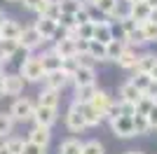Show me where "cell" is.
Wrapping results in <instances>:
<instances>
[{
    "label": "cell",
    "instance_id": "1",
    "mask_svg": "<svg viewBox=\"0 0 157 154\" xmlns=\"http://www.w3.org/2000/svg\"><path fill=\"white\" fill-rule=\"evenodd\" d=\"M19 75L26 79V84H40L42 77H45V68L40 63V58L35 54H31L19 63Z\"/></svg>",
    "mask_w": 157,
    "mask_h": 154
},
{
    "label": "cell",
    "instance_id": "2",
    "mask_svg": "<svg viewBox=\"0 0 157 154\" xmlns=\"http://www.w3.org/2000/svg\"><path fill=\"white\" fill-rule=\"evenodd\" d=\"M7 112L12 115V119L17 124L31 122V119H33V112H35V101H31V98H26V96H17L12 101V105H10Z\"/></svg>",
    "mask_w": 157,
    "mask_h": 154
},
{
    "label": "cell",
    "instance_id": "3",
    "mask_svg": "<svg viewBox=\"0 0 157 154\" xmlns=\"http://www.w3.org/2000/svg\"><path fill=\"white\" fill-rule=\"evenodd\" d=\"M63 124H66V128H68L71 133H85L87 128H89V126H87V122H85V117H82V112H80L78 103H71V108L66 110Z\"/></svg>",
    "mask_w": 157,
    "mask_h": 154
},
{
    "label": "cell",
    "instance_id": "4",
    "mask_svg": "<svg viewBox=\"0 0 157 154\" xmlns=\"http://www.w3.org/2000/svg\"><path fill=\"white\" fill-rule=\"evenodd\" d=\"M45 42H47V40L42 38V35H40L38 31H35V26H33V24H31V26H24V28H21L19 45L24 47L26 51H31V54H33V51H38L40 47L45 45Z\"/></svg>",
    "mask_w": 157,
    "mask_h": 154
},
{
    "label": "cell",
    "instance_id": "5",
    "mask_svg": "<svg viewBox=\"0 0 157 154\" xmlns=\"http://www.w3.org/2000/svg\"><path fill=\"white\" fill-rule=\"evenodd\" d=\"M42 89H52V91H63L66 86H68V84H71V77L66 75L63 70H52V72H45V77H42Z\"/></svg>",
    "mask_w": 157,
    "mask_h": 154
},
{
    "label": "cell",
    "instance_id": "6",
    "mask_svg": "<svg viewBox=\"0 0 157 154\" xmlns=\"http://www.w3.org/2000/svg\"><path fill=\"white\" fill-rule=\"evenodd\" d=\"M94 7H96L98 14H103L105 19H122L124 16V12H122V0H94L92 2Z\"/></svg>",
    "mask_w": 157,
    "mask_h": 154
},
{
    "label": "cell",
    "instance_id": "7",
    "mask_svg": "<svg viewBox=\"0 0 157 154\" xmlns=\"http://www.w3.org/2000/svg\"><path fill=\"white\" fill-rule=\"evenodd\" d=\"M31 122L38 124V126L52 128L54 124L59 122V108H42V105H35V112H33Z\"/></svg>",
    "mask_w": 157,
    "mask_h": 154
},
{
    "label": "cell",
    "instance_id": "8",
    "mask_svg": "<svg viewBox=\"0 0 157 154\" xmlns=\"http://www.w3.org/2000/svg\"><path fill=\"white\" fill-rule=\"evenodd\" d=\"M2 84H5V96H21L24 89H26V79L19 75V72H5L2 75Z\"/></svg>",
    "mask_w": 157,
    "mask_h": 154
},
{
    "label": "cell",
    "instance_id": "9",
    "mask_svg": "<svg viewBox=\"0 0 157 154\" xmlns=\"http://www.w3.org/2000/svg\"><path fill=\"white\" fill-rule=\"evenodd\" d=\"M33 26H35V31H38L45 40H56V38H61V28H59V24H56L54 19L38 16V19L33 21Z\"/></svg>",
    "mask_w": 157,
    "mask_h": 154
},
{
    "label": "cell",
    "instance_id": "10",
    "mask_svg": "<svg viewBox=\"0 0 157 154\" xmlns=\"http://www.w3.org/2000/svg\"><path fill=\"white\" fill-rule=\"evenodd\" d=\"M110 131L113 135H117V138H122V140H129V138H134V124H131V117H115V119H110Z\"/></svg>",
    "mask_w": 157,
    "mask_h": 154
},
{
    "label": "cell",
    "instance_id": "11",
    "mask_svg": "<svg viewBox=\"0 0 157 154\" xmlns=\"http://www.w3.org/2000/svg\"><path fill=\"white\" fill-rule=\"evenodd\" d=\"M73 86H87V84H96V65H78V70L71 77Z\"/></svg>",
    "mask_w": 157,
    "mask_h": 154
},
{
    "label": "cell",
    "instance_id": "12",
    "mask_svg": "<svg viewBox=\"0 0 157 154\" xmlns=\"http://www.w3.org/2000/svg\"><path fill=\"white\" fill-rule=\"evenodd\" d=\"M113 38H115V28H113L110 21H108V19L94 21V35H92V40H96V42H101V45H108Z\"/></svg>",
    "mask_w": 157,
    "mask_h": 154
},
{
    "label": "cell",
    "instance_id": "13",
    "mask_svg": "<svg viewBox=\"0 0 157 154\" xmlns=\"http://www.w3.org/2000/svg\"><path fill=\"white\" fill-rule=\"evenodd\" d=\"M26 140L35 142V145H42V147H49V142H52V128L33 124L31 131H28V135H26Z\"/></svg>",
    "mask_w": 157,
    "mask_h": 154
},
{
    "label": "cell",
    "instance_id": "14",
    "mask_svg": "<svg viewBox=\"0 0 157 154\" xmlns=\"http://www.w3.org/2000/svg\"><path fill=\"white\" fill-rule=\"evenodd\" d=\"M56 54H59L61 58H71V56H75L78 54V47H75V40H71V38H63L61 35L59 40H54V47H52Z\"/></svg>",
    "mask_w": 157,
    "mask_h": 154
},
{
    "label": "cell",
    "instance_id": "15",
    "mask_svg": "<svg viewBox=\"0 0 157 154\" xmlns=\"http://www.w3.org/2000/svg\"><path fill=\"white\" fill-rule=\"evenodd\" d=\"M155 63H157V54H152V51H138L134 72H145V75H150V70L155 68Z\"/></svg>",
    "mask_w": 157,
    "mask_h": 154
},
{
    "label": "cell",
    "instance_id": "16",
    "mask_svg": "<svg viewBox=\"0 0 157 154\" xmlns=\"http://www.w3.org/2000/svg\"><path fill=\"white\" fill-rule=\"evenodd\" d=\"M38 58H40V63H42V68H45V72H52V70H59L61 68V56L52 47L45 49L42 54H38Z\"/></svg>",
    "mask_w": 157,
    "mask_h": 154
},
{
    "label": "cell",
    "instance_id": "17",
    "mask_svg": "<svg viewBox=\"0 0 157 154\" xmlns=\"http://www.w3.org/2000/svg\"><path fill=\"white\" fill-rule=\"evenodd\" d=\"M21 28H24V26H21L17 19L7 16V19H5V24L0 26V38H2V40H19Z\"/></svg>",
    "mask_w": 157,
    "mask_h": 154
},
{
    "label": "cell",
    "instance_id": "18",
    "mask_svg": "<svg viewBox=\"0 0 157 154\" xmlns=\"http://www.w3.org/2000/svg\"><path fill=\"white\" fill-rule=\"evenodd\" d=\"M136 58H138V49H134V47H124V51L117 56V68H122V70H134L136 68Z\"/></svg>",
    "mask_w": 157,
    "mask_h": 154
},
{
    "label": "cell",
    "instance_id": "19",
    "mask_svg": "<svg viewBox=\"0 0 157 154\" xmlns=\"http://www.w3.org/2000/svg\"><path fill=\"white\" fill-rule=\"evenodd\" d=\"M110 103H113V96L108 94V91H105V89H96V94L92 96L89 105H92V108H96L101 115H105V110H108V105H110ZM103 119H105V117H103Z\"/></svg>",
    "mask_w": 157,
    "mask_h": 154
},
{
    "label": "cell",
    "instance_id": "20",
    "mask_svg": "<svg viewBox=\"0 0 157 154\" xmlns=\"http://www.w3.org/2000/svg\"><path fill=\"white\" fill-rule=\"evenodd\" d=\"M59 103H61V94H59V91L42 89V91L38 94L35 105H42V108H59Z\"/></svg>",
    "mask_w": 157,
    "mask_h": 154
},
{
    "label": "cell",
    "instance_id": "21",
    "mask_svg": "<svg viewBox=\"0 0 157 154\" xmlns=\"http://www.w3.org/2000/svg\"><path fill=\"white\" fill-rule=\"evenodd\" d=\"M96 84H87V86H73V103H78V105H82V103H89L92 101V96L96 94Z\"/></svg>",
    "mask_w": 157,
    "mask_h": 154
},
{
    "label": "cell",
    "instance_id": "22",
    "mask_svg": "<svg viewBox=\"0 0 157 154\" xmlns=\"http://www.w3.org/2000/svg\"><path fill=\"white\" fill-rule=\"evenodd\" d=\"M80 112H82V117H85V122H87V126H89V128L98 126V124L103 122V115H101L96 108H92L89 103H82V105H80Z\"/></svg>",
    "mask_w": 157,
    "mask_h": 154
},
{
    "label": "cell",
    "instance_id": "23",
    "mask_svg": "<svg viewBox=\"0 0 157 154\" xmlns=\"http://www.w3.org/2000/svg\"><path fill=\"white\" fill-rule=\"evenodd\" d=\"M87 56L92 58L94 63H108L105 45H101V42H96V40H89V45H87Z\"/></svg>",
    "mask_w": 157,
    "mask_h": 154
},
{
    "label": "cell",
    "instance_id": "24",
    "mask_svg": "<svg viewBox=\"0 0 157 154\" xmlns=\"http://www.w3.org/2000/svg\"><path fill=\"white\" fill-rule=\"evenodd\" d=\"M117 96H120V101H124V103H134V105H136V103H138V98L143 96V94H141V91H138L136 86H134V84H131L129 79H127V82L122 84V86H120Z\"/></svg>",
    "mask_w": 157,
    "mask_h": 154
},
{
    "label": "cell",
    "instance_id": "25",
    "mask_svg": "<svg viewBox=\"0 0 157 154\" xmlns=\"http://www.w3.org/2000/svg\"><path fill=\"white\" fill-rule=\"evenodd\" d=\"M127 16H131L136 24H143V21H148V16H150V7L145 5V2H134V5H129V9H127Z\"/></svg>",
    "mask_w": 157,
    "mask_h": 154
},
{
    "label": "cell",
    "instance_id": "26",
    "mask_svg": "<svg viewBox=\"0 0 157 154\" xmlns=\"http://www.w3.org/2000/svg\"><path fill=\"white\" fill-rule=\"evenodd\" d=\"M82 142L85 140H80L78 135H71V138H66V140L59 142V149H56V152L59 154H80L82 152Z\"/></svg>",
    "mask_w": 157,
    "mask_h": 154
},
{
    "label": "cell",
    "instance_id": "27",
    "mask_svg": "<svg viewBox=\"0 0 157 154\" xmlns=\"http://www.w3.org/2000/svg\"><path fill=\"white\" fill-rule=\"evenodd\" d=\"M38 16H47V19H54V21H59V16H61L59 0H45V5L40 7Z\"/></svg>",
    "mask_w": 157,
    "mask_h": 154
},
{
    "label": "cell",
    "instance_id": "28",
    "mask_svg": "<svg viewBox=\"0 0 157 154\" xmlns=\"http://www.w3.org/2000/svg\"><path fill=\"white\" fill-rule=\"evenodd\" d=\"M124 47H127V45H124V40H122V38H113L110 42L105 45V56H108V61H113V63H115V61H117V56L124 51Z\"/></svg>",
    "mask_w": 157,
    "mask_h": 154
},
{
    "label": "cell",
    "instance_id": "29",
    "mask_svg": "<svg viewBox=\"0 0 157 154\" xmlns=\"http://www.w3.org/2000/svg\"><path fill=\"white\" fill-rule=\"evenodd\" d=\"M14 119L10 112H0V140H5V138H10V135L14 133Z\"/></svg>",
    "mask_w": 157,
    "mask_h": 154
},
{
    "label": "cell",
    "instance_id": "30",
    "mask_svg": "<svg viewBox=\"0 0 157 154\" xmlns=\"http://www.w3.org/2000/svg\"><path fill=\"white\" fill-rule=\"evenodd\" d=\"M131 124H134V133L136 135H148L152 131L148 119H145V115H134L131 117Z\"/></svg>",
    "mask_w": 157,
    "mask_h": 154
},
{
    "label": "cell",
    "instance_id": "31",
    "mask_svg": "<svg viewBox=\"0 0 157 154\" xmlns=\"http://www.w3.org/2000/svg\"><path fill=\"white\" fill-rule=\"evenodd\" d=\"M2 145L7 147L10 154H21V149H24V138H19V135H10V138L2 140Z\"/></svg>",
    "mask_w": 157,
    "mask_h": 154
},
{
    "label": "cell",
    "instance_id": "32",
    "mask_svg": "<svg viewBox=\"0 0 157 154\" xmlns=\"http://www.w3.org/2000/svg\"><path fill=\"white\" fill-rule=\"evenodd\" d=\"M141 28H143L145 42H148V45H157V24L155 21H143Z\"/></svg>",
    "mask_w": 157,
    "mask_h": 154
},
{
    "label": "cell",
    "instance_id": "33",
    "mask_svg": "<svg viewBox=\"0 0 157 154\" xmlns=\"http://www.w3.org/2000/svg\"><path fill=\"white\" fill-rule=\"evenodd\" d=\"M80 154H105V147H103V142H98V140H85L82 142V152Z\"/></svg>",
    "mask_w": 157,
    "mask_h": 154
},
{
    "label": "cell",
    "instance_id": "34",
    "mask_svg": "<svg viewBox=\"0 0 157 154\" xmlns=\"http://www.w3.org/2000/svg\"><path fill=\"white\" fill-rule=\"evenodd\" d=\"M82 5H85V0H59L61 14H75Z\"/></svg>",
    "mask_w": 157,
    "mask_h": 154
},
{
    "label": "cell",
    "instance_id": "35",
    "mask_svg": "<svg viewBox=\"0 0 157 154\" xmlns=\"http://www.w3.org/2000/svg\"><path fill=\"white\" fill-rule=\"evenodd\" d=\"M150 79H152V77H150V75H145V72H134V77H131L129 82L134 84V86H136V89L141 91V94H143V91L148 89V84H150Z\"/></svg>",
    "mask_w": 157,
    "mask_h": 154
},
{
    "label": "cell",
    "instance_id": "36",
    "mask_svg": "<svg viewBox=\"0 0 157 154\" xmlns=\"http://www.w3.org/2000/svg\"><path fill=\"white\" fill-rule=\"evenodd\" d=\"M155 103H157V101H152L150 96H145V94H143V96L138 98V103H136V115H148Z\"/></svg>",
    "mask_w": 157,
    "mask_h": 154
},
{
    "label": "cell",
    "instance_id": "37",
    "mask_svg": "<svg viewBox=\"0 0 157 154\" xmlns=\"http://www.w3.org/2000/svg\"><path fill=\"white\" fill-rule=\"evenodd\" d=\"M120 21V31H122V38H124V35H129V33L131 31H134V28H136V21H134V19H131V16H127V14H124V16H122V19H117Z\"/></svg>",
    "mask_w": 157,
    "mask_h": 154
},
{
    "label": "cell",
    "instance_id": "38",
    "mask_svg": "<svg viewBox=\"0 0 157 154\" xmlns=\"http://www.w3.org/2000/svg\"><path fill=\"white\" fill-rule=\"evenodd\" d=\"M61 70H63L68 77H73V72L78 70V58H75V56H71V58H61Z\"/></svg>",
    "mask_w": 157,
    "mask_h": 154
},
{
    "label": "cell",
    "instance_id": "39",
    "mask_svg": "<svg viewBox=\"0 0 157 154\" xmlns=\"http://www.w3.org/2000/svg\"><path fill=\"white\" fill-rule=\"evenodd\" d=\"M92 35H94V21L78 26V38L80 40H92Z\"/></svg>",
    "mask_w": 157,
    "mask_h": 154
},
{
    "label": "cell",
    "instance_id": "40",
    "mask_svg": "<svg viewBox=\"0 0 157 154\" xmlns=\"http://www.w3.org/2000/svg\"><path fill=\"white\" fill-rule=\"evenodd\" d=\"M19 5L26 9V12H33V14H38L40 12V7L45 5V0H19Z\"/></svg>",
    "mask_w": 157,
    "mask_h": 154
},
{
    "label": "cell",
    "instance_id": "41",
    "mask_svg": "<svg viewBox=\"0 0 157 154\" xmlns=\"http://www.w3.org/2000/svg\"><path fill=\"white\" fill-rule=\"evenodd\" d=\"M21 154H47V147H42V145H35V142L24 140V149H21Z\"/></svg>",
    "mask_w": 157,
    "mask_h": 154
},
{
    "label": "cell",
    "instance_id": "42",
    "mask_svg": "<svg viewBox=\"0 0 157 154\" xmlns=\"http://www.w3.org/2000/svg\"><path fill=\"white\" fill-rule=\"evenodd\" d=\"M117 105H120V115H122V117H134V115H136V105H134V103L117 101Z\"/></svg>",
    "mask_w": 157,
    "mask_h": 154
},
{
    "label": "cell",
    "instance_id": "43",
    "mask_svg": "<svg viewBox=\"0 0 157 154\" xmlns=\"http://www.w3.org/2000/svg\"><path fill=\"white\" fill-rule=\"evenodd\" d=\"M145 119H148V124H150V128H157V103L150 108V112L145 115Z\"/></svg>",
    "mask_w": 157,
    "mask_h": 154
},
{
    "label": "cell",
    "instance_id": "44",
    "mask_svg": "<svg viewBox=\"0 0 157 154\" xmlns=\"http://www.w3.org/2000/svg\"><path fill=\"white\" fill-rule=\"evenodd\" d=\"M143 94H145V96H150L152 101H157V82H155V79H150V84H148V89H145Z\"/></svg>",
    "mask_w": 157,
    "mask_h": 154
},
{
    "label": "cell",
    "instance_id": "45",
    "mask_svg": "<svg viewBox=\"0 0 157 154\" xmlns=\"http://www.w3.org/2000/svg\"><path fill=\"white\" fill-rule=\"evenodd\" d=\"M2 75H5V72H0V98H5V84H2Z\"/></svg>",
    "mask_w": 157,
    "mask_h": 154
},
{
    "label": "cell",
    "instance_id": "46",
    "mask_svg": "<svg viewBox=\"0 0 157 154\" xmlns=\"http://www.w3.org/2000/svg\"><path fill=\"white\" fill-rule=\"evenodd\" d=\"M148 21H155V24H157V7H155V9H150V16H148Z\"/></svg>",
    "mask_w": 157,
    "mask_h": 154
},
{
    "label": "cell",
    "instance_id": "47",
    "mask_svg": "<svg viewBox=\"0 0 157 154\" xmlns=\"http://www.w3.org/2000/svg\"><path fill=\"white\" fill-rule=\"evenodd\" d=\"M143 2L150 7V9H155V7H157V0H143Z\"/></svg>",
    "mask_w": 157,
    "mask_h": 154
},
{
    "label": "cell",
    "instance_id": "48",
    "mask_svg": "<svg viewBox=\"0 0 157 154\" xmlns=\"http://www.w3.org/2000/svg\"><path fill=\"white\" fill-rule=\"evenodd\" d=\"M150 77H152V79H155V82H157V63H155V68H152V70H150Z\"/></svg>",
    "mask_w": 157,
    "mask_h": 154
},
{
    "label": "cell",
    "instance_id": "49",
    "mask_svg": "<svg viewBox=\"0 0 157 154\" xmlns=\"http://www.w3.org/2000/svg\"><path fill=\"white\" fill-rule=\"evenodd\" d=\"M5 19H7V16H5V12H2V9H0V26L5 24Z\"/></svg>",
    "mask_w": 157,
    "mask_h": 154
},
{
    "label": "cell",
    "instance_id": "50",
    "mask_svg": "<svg viewBox=\"0 0 157 154\" xmlns=\"http://www.w3.org/2000/svg\"><path fill=\"white\" fill-rule=\"evenodd\" d=\"M0 154H10V152H7V147L2 145V142H0Z\"/></svg>",
    "mask_w": 157,
    "mask_h": 154
},
{
    "label": "cell",
    "instance_id": "51",
    "mask_svg": "<svg viewBox=\"0 0 157 154\" xmlns=\"http://www.w3.org/2000/svg\"><path fill=\"white\" fill-rule=\"evenodd\" d=\"M124 154H143L141 149H129V152H124Z\"/></svg>",
    "mask_w": 157,
    "mask_h": 154
},
{
    "label": "cell",
    "instance_id": "52",
    "mask_svg": "<svg viewBox=\"0 0 157 154\" xmlns=\"http://www.w3.org/2000/svg\"><path fill=\"white\" fill-rule=\"evenodd\" d=\"M127 5H134V2H143V0H124Z\"/></svg>",
    "mask_w": 157,
    "mask_h": 154
},
{
    "label": "cell",
    "instance_id": "53",
    "mask_svg": "<svg viewBox=\"0 0 157 154\" xmlns=\"http://www.w3.org/2000/svg\"><path fill=\"white\" fill-rule=\"evenodd\" d=\"M5 2H19V0H5Z\"/></svg>",
    "mask_w": 157,
    "mask_h": 154
},
{
    "label": "cell",
    "instance_id": "54",
    "mask_svg": "<svg viewBox=\"0 0 157 154\" xmlns=\"http://www.w3.org/2000/svg\"><path fill=\"white\" fill-rule=\"evenodd\" d=\"M85 2H94V0H85Z\"/></svg>",
    "mask_w": 157,
    "mask_h": 154
},
{
    "label": "cell",
    "instance_id": "55",
    "mask_svg": "<svg viewBox=\"0 0 157 154\" xmlns=\"http://www.w3.org/2000/svg\"><path fill=\"white\" fill-rule=\"evenodd\" d=\"M0 72H2V68H0Z\"/></svg>",
    "mask_w": 157,
    "mask_h": 154
},
{
    "label": "cell",
    "instance_id": "56",
    "mask_svg": "<svg viewBox=\"0 0 157 154\" xmlns=\"http://www.w3.org/2000/svg\"><path fill=\"white\" fill-rule=\"evenodd\" d=\"M155 131H157V128H155Z\"/></svg>",
    "mask_w": 157,
    "mask_h": 154
}]
</instances>
